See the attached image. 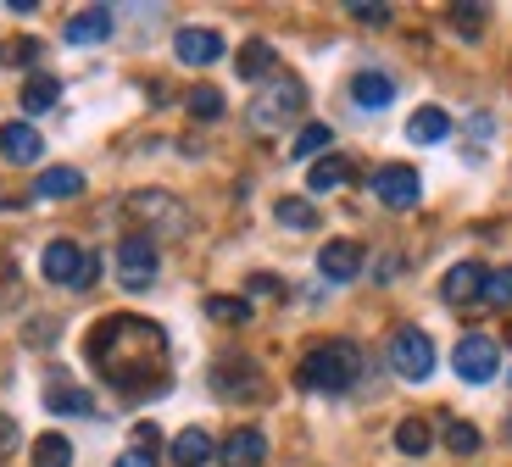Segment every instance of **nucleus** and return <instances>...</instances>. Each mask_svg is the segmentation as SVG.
Listing matches in <instances>:
<instances>
[{"instance_id": "1", "label": "nucleus", "mask_w": 512, "mask_h": 467, "mask_svg": "<svg viewBox=\"0 0 512 467\" xmlns=\"http://www.w3.org/2000/svg\"><path fill=\"white\" fill-rule=\"evenodd\" d=\"M84 356L128 401H145V395L167 390V334L151 317H134V312L101 317L90 329V340H84Z\"/></svg>"}, {"instance_id": "2", "label": "nucleus", "mask_w": 512, "mask_h": 467, "mask_svg": "<svg viewBox=\"0 0 512 467\" xmlns=\"http://www.w3.org/2000/svg\"><path fill=\"white\" fill-rule=\"evenodd\" d=\"M357 373H362V351L351 340L318 345V351H307V356H301V367H295L301 390H329V395L351 390V384H357Z\"/></svg>"}, {"instance_id": "3", "label": "nucleus", "mask_w": 512, "mask_h": 467, "mask_svg": "<svg viewBox=\"0 0 512 467\" xmlns=\"http://www.w3.org/2000/svg\"><path fill=\"white\" fill-rule=\"evenodd\" d=\"M301 106H307V84H301V78H290V73H279L251 101V128H256V134H279L284 123H295V117H301Z\"/></svg>"}, {"instance_id": "4", "label": "nucleus", "mask_w": 512, "mask_h": 467, "mask_svg": "<svg viewBox=\"0 0 512 467\" xmlns=\"http://www.w3.org/2000/svg\"><path fill=\"white\" fill-rule=\"evenodd\" d=\"M123 212L140 223V234L145 240H156V234H184L190 228V217H184V206L173 201L167 190H140V195H128L123 201Z\"/></svg>"}, {"instance_id": "5", "label": "nucleus", "mask_w": 512, "mask_h": 467, "mask_svg": "<svg viewBox=\"0 0 512 467\" xmlns=\"http://www.w3.org/2000/svg\"><path fill=\"white\" fill-rule=\"evenodd\" d=\"M390 367H396L401 379L423 384L435 373V340L423 329H396V340H390Z\"/></svg>"}, {"instance_id": "6", "label": "nucleus", "mask_w": 512, "mask_h": 467, "mask_svg": "<svg viewBox=\"0 0 512 467\" xmlns=\"http://www.w3.org/2000/svg\"><path fill=\"white\" fill-rule=\"evenodd\" d=\"M451 367H457V379H468V384H490L501 373V351H496L490 334H462L457 351H451Z\"/></svg>"}, {"instance_id": "7", "label": "nucleus", "mask_w": 512, "mask_h": 467, "mask_svg": "<svg viewBox=\"0 0 512 467\" xmlns=\"http://www.w3.org/2000/svg\"><path fill=\"white\" fill-rule=\"evenodd\" d=\"M156 267H162L156 240H145V234H128V240L117 245V278H123V290H151Z\"/></svg>"}, {"instance_id": "8", "label": "nucleus", "mask_w": 512, "mask_h": 467, "mask_svg": "<svg viewBox=\"0 0 512 467\" xmlns=\"http://www.w3.org/2000/svg\"><path fill=\"white\" fill-rule=\"evenodd\" d=\"M212 390H218L223 401H256V395H268V379L256 373V362L229 356V362H218V373H212Z\"/></svg>"}, {"instance_id": "9", "label": "nucleus", "mask_w": 512, "mask_h": 467, "mask_svg": "<svg viewBox=\"0 0 512 467\" xmlns=\"http://www.w3.org/2000/svg\"><path fill=\"white\" fill-rule=\"evenodd\" d=\"M373 195H379L390 212H412V206H418V195H423V178L412 173V167L390 162V167H379V173H373Z\"/></svg>"}, {"instance_id": "10", "label": "nucleus", "mask_w": 512, "mask_h": 467, "mask_svg": "<svg viewBox=\"0 0 512 467\" xmlns=\"http://www.w3.org/2000/svg\"><path fill=\"white\" fill-rule=\"evenodd\" d=\"M173 56L184 67H212V62H223V34L218 28H179L173 34Z\"/></svg>"}, {"instance_id": "11", "label": "nucleus", "mask_w": 512, "mask_h": 467, "mask_svg": "<svg viewBox=\"0 0 512 467\" xmlns=\"http://www.w3.org/2000/svg\"><path fill=\"white\" fill-rule=\"evenodd\" d=\"M84 262H90V251H84L78 240H51V245H45V256H39V267H45L51 284H78Z\"/></svg>"}, {"instance_id": "12", "label": "nucleus", "mask_w": 512, "mask_h": 467, "mask_svg": "<svg viewBox=\"0 0 512 467\" xmlns=\"http://www.w3.org/2000/svg\"><path fill=\"white\" fill-rule=\"evenodd\" d=\"M362 262H368V256H362L357 240H329L318 251V273L329 278V284H351V278L362 273Z\"/></svg>"}, {"instance_id": "13", "label": "nucleus", "mask_w": 512, "mask_h": 467, "mask_svg": "<svg viewBox=\"0 0 512 467\" xmlns=\"http://www.w3.org/2000/svg\"><path fill=\"white\" fill-rule=\"evenodd\" d=\"M218 462L223 467H262V462H268V434H262V429H234L229 440H223Z\"/></svg>"}, {"instance_id": "14", "label": "nucleus", "mask_w": 512, "mask_h": 467, "mask_svg": "<svg viewBox=\"0 0 512 467\" xmlns=\"http://www.w3.org/2000/svg\"><path fill=\"white\" fill-rule=\"evenodd\" d=\"M440 295H446L451 306L485 301V267H479V262H457V267L446 273V284H440Z\"/></svg>"}, {"instance_id": "15", "label": "nucleus", "mask_w": 512, "mask_h": 467, "mask_svg": "<svg viewBox=\"0 0 512 467\" xmlns=\"http://www.w3.org/2000/svg\"><path fill=\"white\" fill-rule=\"evenodd\" d=\"M39 151H45V139L34 134V123H6L0 128V156H6L12 167L39 162Z\"/></svg>"}, {"instance_id": "16", "label": "nucleus", "mask_w": 512, "mask_h": 467, "mask_svg": "<svg viewBox=\"0 0 512 467\" xmlns=\"http://www.w3.org/2000/svg\"><path fill=\"white\" fill-rule=\"evenodd\" d=\"M351 101L362 106V112H384V106L396 101V84H390V73H357L351 78Z\"/></svg>"}, {"instance_id": "17", "label": "nucleus", "mask_w": 512, "mask_h": 467, "mask_svg": "<svg viewBox=\"0 0 512 467\" xmlns=\"http://www.w3.org/2000/svg\"><path fill=\"white\" fill-rule=\"evenodd\" d=\"M62 34H67V45H101V39L112 34V12H106V6H84Z\"/></svg>"}, {"instance_id": "18", "label": "nucleus", "mask_w": 512, "mask_h": 467, "mask_svg": "<svg viewBox=\"0 0 512 467\" xmlns=\"http://www.w3.org/2000/svg\"><path fill=\"white\" fill-rule=\"evenodd\" d=\"M212 456H218V445H212V434H206V429L173 434V462H179V467H206Z\"/></svg>"}, {"instance_id": "19", "label": "nucleus", "mask_w": 512, "mask_h": 467, "mask_svg": "<svg viewBox=\"0 0 512 467\" xmlns=\"http://www.w3.org/2000/svg\"><path fill=\"white\" fill-rule=\"evenodd\" d=\"M346 178H351V162L329 151V156H318V162L307 167V190H312V195H329V190H340Z\"/></svg>"}, {"instance_id": "20", "label": "nucleus", "mask_w": 512, "mask_h": 467, "mask_svg": "<svg viewBox=\"0 0 512 467\" xmlns=\"http://www.w3.org/2000/svg\"><path fill=\"white\" fill-rule=\"evenodd\" d=\"M78 190H84V173L78 167H45L34 184V195H45V201H73Z\"/></svg>"}, {"instance_id": "21", "label": "nucleus", "mask_w": 512, "mask_h": 467, "mask_svg": "<svg viewBox=\"0 0 512 467\" xmlns=\"http://www.w3.org/2000/svg\"><path fill=\"white\" fill-rule=\"evenodd\" d=\"M446 134H451V117L440 112V106H418V112H412V123H407L412 145H435V139H446Z\"/></svg>"}, {"instance_id": "22", "label": "nucleus", "mask_w": 512, "mask_h": 467, "mask_svg": "<svg viewBox=\"0 0 512 467\" xmlns=\"http://www.w3.org/2000/svg\"><path fill=\"white\" fill-rule=\"evenodd\" d=\"M273 62H279V56H273L268 39H245L240 56H234V73H240V78H268Z\"/></svg>"}, {"instance_id": "23", "label": "nucleus", "mask_w": 512, "mask_h": 467, "mask_svg": "<svg viewBox=\"0 0 512 467\" xmlns=\"http://www.w3.org/2000/svg\"><path fill=\"white\" fill-rule=\"evenodd\" d=\"M56 101H62V84H56L51 73H28V84H23V112L39 117V112H51Z\"/></svg>"}, {"instance_id": "24", "label": "nucleus", "mask_w": 512, "mask_h": 467, "mask_svg": "<svg viewBox=\"0 0 512 467\" xmlns=\"http://www.w3.org/2000/svg\"><path fill=\"white\" fill-rule=\"evenodd\" d=\"M45 406L62 412V417H90L95 412V395L90 390H73V384H51V390H45Z\"/></svg>"}, {"instance_id": "25", "label": "nucleus", "mask_w": 512, "mask_h": 467, "mask_svg": "<svg viewBox=\"0 0 512 467\" xmlns=\"http://www.w3.org/2000/svg\"><path fill=\"white\" fill-rule=\"evenodd\" d=\"M329 145H334L329 123H307V128H301V134H295L290 156H295V162H318V156H329Z\"/></svg>"}, {"instance_id": "26", "label": "nucleus", "mask_w": 512, "mask_h": 467, "mask_svg": "<svg viewBox=\"0 0 512 467\" xmlns=\"http://www.w3.org/2000/svg\"><path fill=\"white\" fill-rule=\"evenodd\" d=\"M429 445H435V429H429V417H401L396 451H401V456H423Z\"/></svg>"}, {"instance_id": "27", "label": "nucleus", "mask_w": 512, "mask_h": 467, "mask_svg": "<svg viewBox=\"0 0 512 467\" xmlns=\"http://www.w3.org/2000/svg\"><path fill=\"white\" fill-rule=\"evenodd\" d=\"M184 106H190V117H195V123H218V117H223V89L195 84L190 95H184Z\"/></svg>"}, {"instance_id": "28", "label": "nucleus", "mask_w": 512, "mask_h": 467, "mask_svg": "<svg viewBox=\"0 0 512 467\" xmlns=\"http://www.w3.org/2000/svg\"><path fill=\"white\" fill-rule=\"evenodd\" d=\"M440 440H446V451H457V456H474L479 451V429L468 423V417H446Z\"/></svg>"}, {"instance_id": "29", "label": "nucleus", "mask_w": 512, "mask_h": 467, "mask_svg": "<svg viewBox=\"0 0 512 467\" xmlns=\"http://www.w3.org/2000/svg\"><path fill=\"white\" fill-rule=\"evenodd\" d=\"M34 467H73V445L62 434H39L34 440Z\"/></svg>"}, {"instance_id": "30", "label": "nucleus", "mask_w": 512, "mask_h": 467, "mask_svg": "<svg viewBox=\"0 0 512 467\" xmlns=\"http://www.w3.org/2000/svg\"><path fill=\"white\" fill-rule=\"evenodd\" d=\"M206 317H212V323H245V317H251V301H245V295H212V301H206Z\"/></svg>"}, {"instance_id": "31", "label": "nucleus", "mask_w": 512, "mask_h": 467, "mask_svg": "<svg viewBox=\"0 0 512 467\" xmlns=\"http://www.w3.org/2000/svg\"><path fill=\"white\" fill-rule=\"evenodd\" d=\"M273 212H279V223H290V228H312V223H318L312 201H301V195H284V201L273 206Z\"/></svg>"}, {"instance_id": "32", "label": "nucleus", "mask_w": 512, "mask_h": 467, "mask_svg": "<svg viewBox=\"0 0 512 467\" xmlns=\"http://www.w3.org/2000/svg\"><path fill=\"white\" fill-rule=\"evenodd\" d=\"M485 301H490V306H512V267L485 273Z\"/></svg>"}, {"instance_id": "33", "label": "nucleus", "mask_w": 512, "mask_h": 467, "mask_svg": "<svg viewBox=\"0 0 512 467\" xmlns=\"http://www.w3.org/2000/svg\"><path fill=\"white\" fill-rule=\"evenodd\" d=\"M485 6H451V28L457 34H468V39H479V28H485Z\"/></svg>"}, {"instance_id": "34", "label": "nucleus", "mask_w": 512, "mask_h": 467, "mask_svg": "<svg viewBox=\"0 0 512 467\" xmlns=\"http://www.w3.org/2000/svg\"><path fill=\"white\" fill-rule=\"evenodd\" d=\"M351 17L368 23V28H384V23H390V6H351Z\"/></svg>"}, {"instance_id": "35", "label": "nucleus", "mask_w": 512, "mask_h": 467, "mask_svg": "<svg viewBox=\"0 0 512 467\" xmlns=\"http://www.w3.org/2000/svg\"><path fill=\"white\" fill-rule=\"evenodd\" d=\"M17 440H23V429H17V417H0V456H12Z\"/></svg>"}, {"instance_id": "36", "label": "nucleus", "mask_w": 512, "mask_h": 467, "mask_svg": "<svg viewBox=\"0 0 512 467\" xmlns=\"http://www.w3.org/2000/svg\"><path fill=\"white\" fill-rule=\"evenodd\" d=\"M134 451L156 456V423H140V429H134Z\"/></svg>"}, {"instance_id": "37", "label": "nucleus", "mask_w": 512, "mask_h": 467, "mask_svg": "<svg viewBox=\"0 0 512 467\" xmlns=\"http://www.w3.org/2000/svg\"><path fill=\"white\" fill-rule=\"evenodd\" d=\"M95 273H101V256L90 251V262H84V273H78V284H73V290H90V284H95Z\"/></svg>"}, {"instance_id": "38", "label": "nucleus", "mask_w": 512, "mask_h": 467, "mask_svg": "<svg viewBox=\"0 0 512 467\" xmlns=\"http://www.w3.org/2000/svg\"><path fill=\"white\" fill-rule=\"evenodd\" d=\"M112 467H156V456H145V451H123Z\"/></svg>"}, {"instance_id": "39", "label": "nucleus", "mask_w": 512, "mask_h": 467, "mask_svg": "<svg viewBox=\"0 0 512 467\" xmlns=\"http://www.w3.org/2000/svg\"><path fill=\"white\" fill-rule=\"evenodd\" d=\"M251 295H279V278H273V273H256V278H251Z\"/></svg>"}]
</instances>
